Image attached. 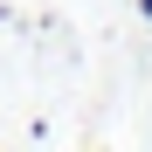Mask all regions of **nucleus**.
I'll return each mask as SVG.
<instances>
[{
	"label": "nucleus",
	"mask_w": 152,
	"mask_h": 152,
	"mask_svg": "<svg viewBox=\"0 0 152 152\" xmlns=\"http://www.w3.org/2000/svg\"><path fill=\"white\" fill-rule=\"evenodd\" d=\"M138 14H152V0H138Z\"/></svg>",
	"instance_id": "nucleus-1"
}]
</instances>
